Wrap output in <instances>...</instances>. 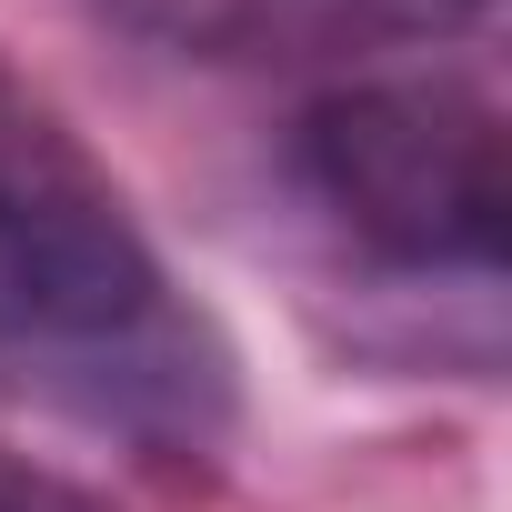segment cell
Returning <instances> with one entry per match:
<instances>
[{
	"label": "cell",
	"instance_id": "6da1fadb",
	"mask_svg": "<svg viewBox=\"0 0 512 512\" xmlns=\"http://www.w3.org/2000/svg\"><path fill=\"white\" fill-rule=\"evenodd\" d=\"M0 352L41 362L91 412L201 432L221 412V352L171 312V282L91 161V141L0 61Z\"/></svg>",
	"mask_w": 512,
	"mask_h": 512
},
{
	"label": "cell",
	"instance_id": "7a4b0ae2",
	"mask_svg": "<svg viewBox=\"0 0 512 512\" xmlns=\"http://www.w3.org/2000/svg\"><path fill=\"white\" fill-rule=\"evenodd\" d=\"M302 181L372 262L492 272L502 251V111L482 81H342L302 121Z\"/></svg>",
	"mask_w": 512,
	"mask_h": 512
},
{
	"label": "cell",
	"instance_id": "3957f363",
	"mask_svg": "<svg viewBox=\"0 0 512 512\" xmlns=\"http://www.w3.org/2000/svg\"><path fill=\"white\" fill-rule=\"evenodd\" d=\"M191 61H352L472 31L492 0H91Z\"/></svg>",
	"mask_w": 512,
	"mask_h": 512
},
{
	"label": "cell",
	"instance_id": "277c9868",
	"mask_svg": "<svg viewBox=\"0 0 512 512\" xmlns=\"http://www.w3.org/2000/svg\"><path fill=\"white\" fill-rule=\"evenodd\" d=\"M0 512H91V502L61 492V482H41V472H11V462H0Z\"/></svg>",
	"mask_w": 512,
	"mask_h": 512
}]
</instances>
